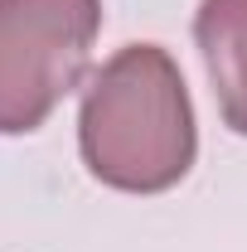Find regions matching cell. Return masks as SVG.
Returning <instances> with one entry per match:
<instances>
[{
	"mask_svg": "<svg viewBox=\"0 0 247 252\" xmlns=\"http://www.w3.org/2000/svg\"><path fill=\"white\" fill-rule=\"evenodd\" d=\"M78 151L97 185L122 194H165L194 170L199 122L170 49L126 44L88 78Z\"/></svg>",
	"mask_w": 247,
	"mask_h": 252,
	"instance_id": "cell-1",
	"label": "cell"
},
{
	"mask_svg": "<svg viewBox=\"0 0 247 252\" xmlns=\"http://www.w3.org/2000/svg\"><path fill=\"white\" fill-rule=\"evenodd\" d=\"M102 0H0V136H30L83 88Z\"/></svg>",
	"mask_w": 247,
	"mask_h": 252,
	"instance_id": "cell-2",
	"label": "cell"
},
{
	"mask_svg": "<svg viewBox=\"0 0 247 252\" xmlns=\"http://www.w3.org/2000/svg\"><path fill=\"white\" fill-rule=\"evenodd\" d=\"M194 44L204 54L223 126L247 136V0H199Z\"/></svg>",
	"mask_w": 247,
	"mask_h": 252,
	"instance_id": "cell-3",
	"label": "cell"
}]
</instances>
